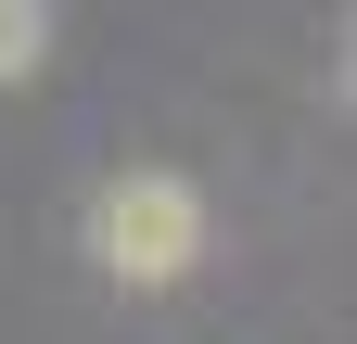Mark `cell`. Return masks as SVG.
Masks as SVG:
<instances>
[{"mask_svg": "<svg viewBox=\"0 0 357 344\" xmlns=\"http://www.w3.org/2000/svg\"><path fill=\"white\" fill-rule=\"evenodd\" d=\"M89 255L128 281V293H166L204 268V191L178 179V166H128V179H102V204H89Z\"/></svg>", "mask_w": 357, "mask_h": 344, "instance_id": "cell-1", "label": "cell"}, {"mask_svg": "<svg viewBox=\"0 0 357 344\" xmlns=\"http://www.w3.org/2000/svg\"><path fill=\"white\" fill-rule=\"evenodd\" d=\"M38 52H52V0H0V90L38 77Z\"/></svg>", "mask_w": 357, "mask_h": 344, "instance_id": "cell-2", "label": "cell"}]
</instances>
